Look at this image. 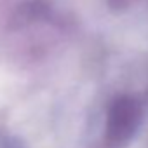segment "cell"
Returning a JSON list of instances; mask_svg holds the SVG:
<instances>
[{
    "label": "cell",
    "mask_w": 148,
    "mask_h": 148,
    "mask_svg": "<svg viewBox=\"0 0 148 148\" xmlns=\"http://www.w3.org/2000/svg\"><path fill=\"white\" fill-rule=\"evenodd\" d=\"M138 124V108L132 101H119L108 119V138L110 141H124L132 134L134 125Z\"/></svg>",
    "instance_id": "6da1fadb"
}]
</instances>
